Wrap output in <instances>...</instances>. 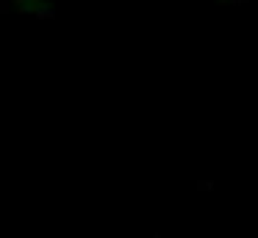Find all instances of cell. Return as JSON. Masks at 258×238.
I'll return each mask as SVG.
<instances>
[{"label":"cell","instance_id":"obj_1","mask_svg":"<svg viewBox=\"0 0 258 238\" xmlns=\"http://www.w3.org/2000/svg\"><path fill=\"white\" fill-rule=\"evenodd\" d=\"M14 11L31 17H53L56 14V0H9Z\"/></svg>","mask_w":258,"mask_h":238},{"label":"cell","instance_id":"obj_2","mask_svg":"<svg viewBox=\"0 0 258 238\" xmlns=\"http://www.w3.org/2000/svg\"><path fill=\"white\" fill-rule=\"evenodd\" d=\"M219 3H225V6H233V3H244V0H219Z\"/></svg>","mask_w":258,"mask_h":238}]
</instances>
